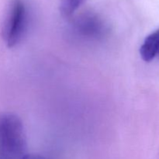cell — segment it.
I'll use <instances>...</instances> for the list:
<instances>
[{"mask_svg": "<svg viewBox=\"0 0 159 159\" xmlns=\"http://www.w3.org/2000/svg\"><path fill=\"white\" fill-rule=\"evenodd\" d=\"M73 32L84 40L98 41L108 34V26L102 18L93 12L81 14L73 22Z\"/></svg>", "mask_w": 159, "mask_h": 159, "instance_id": "obj_3", "label": "cell"}, {"mask_svg": "<svg viewBox=\"0 0 159 159\" xmlns=\"http://www.w3.org/2000/svg\"><path fill=\"white\" fill-rule=\"evenodd\" d=\"M28 24L26 5L22 0L12 2L2 27V38L9 48L16 46L25 35Z\"/></svg>", "mask_w": 159, "mask_h": 159, "instance_id": "obj_2", "label": "cell"}, {"mask_svg": "<svg viewBox=\"0 0 159 159\" xmlns=\"http://www.w3.org/2000/svg\"><path fill=\"white\" fill-rule=\"evenodd\" d=\"M40 159H48V158H45V157L42 156V157H41V158H40Z\"/></svg>", "mask_w": 159, "mask_h": 159, "instance_id": "obj_6", "label": "cell"}, {"mask_svg": "<svg viewBox=\"0 0 159 159\" xmlns=\"http://www.w3.org/2000/svg\"><path fill=\"white\" fill-rule=\"evenodd\" d=\"M86 0H59L61 11L66 16L72 15Z\"/></svg>", "mask_w": 159, "mask_h": 159, "instance_id": "obj_5", "label": "cell"}, {"mask_svg": "<svg viewBox=\"0 0 159 159\" xmlns=\"http://www.w3.org/2000/svg\"><path fill=\"white\" fill-rule=\"evenodd\" d=\"M27 154L24 127L12 113L0 115V158H17Z\"/></svg>", "mask_w": 159, "mask_h": 159, "instance_id": "obj_1", "label": "cell"}, {"mask_svg": "<svg viewBox=\"0 0 159 159\" xmlns=\"http://www.w3.org/2000/svg\"><path fill=\"white\" fill-rule=\"evenodd\" d=\"M140 54L143 60L147 62L159 57V30L146 37L140 48Z\"/></svg>", "mask_w": 159, "mask_h": 159, "instance_id": "obj_4", "label": "cell"}]
</instances>
